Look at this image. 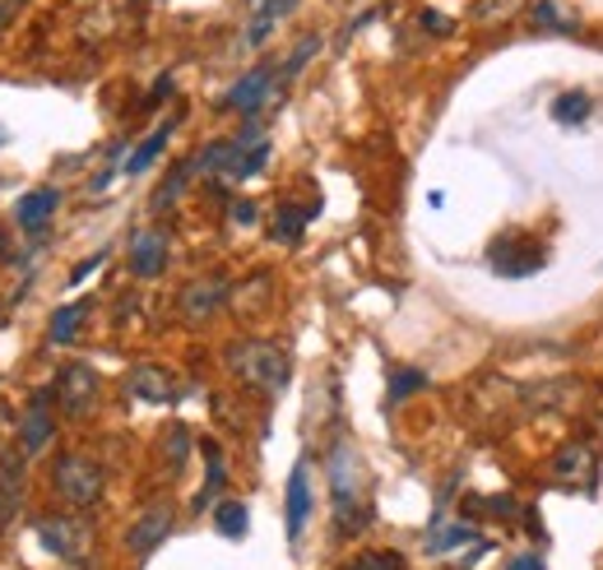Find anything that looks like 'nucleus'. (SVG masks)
Masks as SVG:
<instances>
[{
    "instance_id": "obj_38",
    "label": "nucleus",
    "mask_w": 603,
    "mask_h": 570,
    "mask_svg": "<svg viewBox=\"0 0 603 570\" xmlns=\"http://www.w3.org/2000/svg\"><path fill=\"white\" fill-rule=\"evenodd\" d=\"M506 570H543V557H534V552H525V557H516Z\"/></svg>"
},
{
    "instance_id": "obj_29",
    "label": "nucleus",
    "mask_w": 603,
    "mask_h": 570,
    "mask_svg": "<svg viewBox=\"0 0 603 570\" xmlns=\"http://www.w3.org/2000/svg\"><path fill=\"white\" fill-rule=\"evenodd\" d=\"M186 454H191V431L182 422H172V431H168V469L182 473L186 469Z\"/></svg>"
},
{
    "instance_id": "obj_1",
    "label": "nucleus",
    "mask_w": 603,
    "mask_h": 570,
    "mask_svg": "<svg viewBox=\"0 0 603 570\" xmlns=\"http://www.w3.org/2000/svg\"><path fill=\"white\" fill-rule=\"evenodd\" d=\"M330 501H334V529L340 534H357L367 524V477H363V454L353 441H334L330 445Z\"/></svg>"
},
{
    "instance_id": "obj_35",
    "label": "nucleus",
    "mask_w": 603,
    "mask_h": 570,
    "mask_svg": "<svg viewBox=\"0 0 603 570\" xmlns=\"http://www.w3.org/2000/svg\"><path fill=\"white\" fill-rule=\"evenodd\" d=\"M24 6H29V0H0V33H6V29L14 24V19L24 14Z\"/></svg>"
},
{
    "instance_id": "obj_22",
    "label": "nucleus",
    "mask_w": 603,
    "mask_h": 570,
    "mask_svg": "<svg viewBox=\"0 0 603 570\" xmlns=\"http://www.w3.org/2000/svg\"><path fill=\"white\" fill-rule=\"evenodd\" d=\"M84 311H88V302H65V306L52 315V330H47L52 344H71L75 330H79V321H84Z\"/></svg>"
},
{
    "instance_id": "obj_18",
    "label": "nucleus",
    "mask_w": 603,
    "mask_h": 570,
    "mask_svg": "<svg viewBox=\"0 0 603 570\" xmlns=\"http://www.w3.org/2000/svg\"><path fill=\"white\" fill-rule=\"evenodd\" d=\"M214 529L223 534V538H247V529H251V510H247V501H237V496H228V501H218L214 506Z\"/></svg>"
},
{
    "instance_id": "obj_24",
    "label": "nucleus",
    "mask_w": 603,
    "mask_h": 570,
    "mask_svg": "<svg viewBox=\"0 0 603 570\" xmlns=\"http://www.w3.org/2000/svg\"><path fill=\"white\" fill-rule=\"evenodd\" d=\"M428 385V372L418 367H405V372H390V390H386V404H405L409 395H418Z\"/></svg>"
},
{
    "instance_id": "obj_25",
    "label": "nucleus",
    "mask_w": 603,
    "mask_h": 570,
    "mask_svg": "<svg viewBox=\"0 0 603 570\" xmlns=\"http://www.w3.org/2000/svg\"><path fill=\"white\" fill-rule=\"evenodd\" d=\"M529 0H474V24H502V19L520 14Z\"/></svg>"
},
{
    "instance_id": "obj_5",
    "label": "nucleus",
    "mask_w": 603,
    "mask_h": 570,
    "mask_svg": "<svg viewBox=\"0 0 603 570\" xmlns=\"http://www.w3.org/2000/svg\"><path fill=\"white\" fill-rule=\"evenodd\" d=\"M228 292H233L228 273H200V279H191L176 292V315H182L186 325H205L228 306Z\"/></svg>"
},
{
    "instance_id": "obj_15",
    "label": "nucleus",
    "mask_w": 603,
    "mask_h": 570,
    "mask_svg": "<svg viewBox=\"0 0 603 570\" xmlns=\"http://www.w3.org/2000/svg\"><path fill=\"white\" fill-rule=\"evenodd\" d=\"M56 204H61L56 186H37V191H29L24 200L14 204V223L24 227L29 237H42V233H47V223H52V214H56Z\"/></svg>"
},
{
    "instance_id": "obj_3",
    "label": "nucleus",
    "mask_w": 603,
    "mask_h": 570,
    "mask_svg": "<svg viewBox=\"0 0 603 570\" xmlns=\"http://www.w3.org/2000/svg\"><path fill=\"white\" fill-rule=\"evenodd\" d=\"M52 487H56V496H61L71 510H94L98 501H103L107 477H103V464L94 460V454L71 450V454H61V460H56Z\"/></svg>"
},
{
    "instance_id": "obj_30",
    "label": "nucleus",
    "mask_w": 603,
    "mask_h": 570,
    "mask_svg": "<svg viewBox=\"0 0 603 570\" xmlns=\"http://www.w3.org/2000/svg\"><path fill=\"white\" fill-rule=\"evenodd\" d=\"M534 24H539V29H552V33H571V29H575L571 19L552 6V0H534Z\"/></svg>"
},
{
    "instance_id": "obj_13",
    "label": "nucleus",
    "mask_w": 603,
    "mask_h": 570,
    "mask_svg": "<svg viewBox=\"0 0 603 570\" xmlns=\"http://www.w3.org/2000/svg\"><path fill=\"white\" fill-rule=\"evenodd\" d=\"M594 473H599V460H594V445H562L552 454V483L562 487H594Z\"/></svg>"
},
{
    "instance_id": "obj_31",
    "label": "nucleus",
    "mask_w": 603,
    "mask_h": 570,
    "mask_svg": "<svg viewBox=\"0 0 603 570\" xmlns=\"http://www.w3.org/2000/svg\"><path fill=\"white\" fill-rule=\"evenodd\" d=\"M316 52H321V37H302V42H298V52L288 56V65H279V79H293V75H298L302 65H306L311 56H316Z\"/></svg>"
},
{
    "instance_id": "obj_37",
    "label": "nucleus",
    "mask_w": 603,
    "mask_h": 570,
    "mask_svg": "<svg viewBox=\"0 0 603 570\" xmlns=\"http://www.w3.org/2000/svg\"><path fill=\"white\" fill-rule=\"evenodd\" d=\"M168 94H172V75H163V79H159V84H153V94H149V98H144V107H159V103H163V98H168Z\"/></svg>"
},
{
    "instance_id": "obj_28",
    "label": "nucleus",
    "mask_w": 603,
    "mask_h": 570,
    "mask_svg": "<svg viewBox=\"0 0 603 570\" xmlns=\"http://www.w3.org/2000/svg\"><path fill=\"white\" fill-rule=\"evenodd\" d=\"M270 153H274V149H270V140H260V144H251L247 153H241V163L233 168V176H228V181H251V176H256V172H260L265 163H270Z\"/></svg>"
},
{
    "instance_id": "obj_7",
    "label": "nucleus",
    "mask_w": 603,
    "mask_h": 570,
    "mask_svg": "<svg viewBox=\"0 0 603 570\" xmlns=\"http://www.w3.org/2000/svg\"><path fill=\"white\" fill-rule=\"evenodd\" d=\"M487 265H493L502 279H534L548 265V250L529 237H497L487 250Z\"/></svg>"
},
{
    "instance_id": "obj_12",
    "label": "nucleus",
    "mask_w": 603,
    "mask_h": 570,
    "mask_svg": "<svg viewBox=\"0 0 603 570\" xmlns=\"http://www.w3.org/2000/svg\"><path fill=\"white\" fill-rule=\"evenodd\" d=\"M126 390L144 404H172L182 395V385H176V376L168 367H159V362H140V367L126 372Z\"/></svg>"
},
{
    "instance_id": "obj_4",
    "label": "nucleus",
    "mask_w": 603,
    "mask_h": 570,
    "mask_svg": "<svg viewBox=\"0 0 603 570\" xmlns=\"http://www.w3.org/2000/svg\"><path fill=\"white\" fill-rule=\"evenodd\" d=\"M33 534L56 561H71V566H79L88 557V547H94V529L79 515H42L33 519Z\"/></svg>"
},
{
    "instance_id": "obj_10",
    "label": "nucleus",
    "mask_w": 603,
    "mask_h": 570,
    "mask_svg": "<svg viewBox=\"0 0 603 570\" xmlns=\"http://www.w3.org/2000/svg\"><path fill=\"white\" fill-rule=\"evenodd\" d=\"M52 399H56L52 385H42V390L29 399L24 422H19V441H24V454H42V450H47L52 431H56V422H52Z\"/></svg>"
},
{
    "instance_id": "obj_9",
    "label": "nucleus",
    "mask_w": 603,
    "mask_h": 570,
    "mask_svg": "<svg viewBox=\"0 0 603 570\" xmlns=\"http://www.w3.org/2000/svg\"><path fill=\"white\" fill-rule=\"evenodd\" d=\"M172 529H176V510L168 506V501H159V506H149V510L126 529V547H130L136 557H149L153 547H163V538H168Z\"/></svg>"
},
{
    "instance_id": "obj_20",
    "label": "nucleus",
    "mask_w": 603,
    "mask_h": 570,
    "mask_svg": "<svg viewBox=\"0 0 603 570\" xmlns=\"http://www.w3.org/2000/svg\"><path fill=\"white\" fill-rule=\"evenodd\" d=\"M288 10H298V0H265V6L256 10V19H251V29H247V47H260Z\"/></svg>"
},
{
    "instance_id": "obj_27",
    "label": "nucleus",
    "mask_w": 603,
    "mask_h": 570,
    "mask_svg": "<svg viewBox=\"0 0 603 570\" xmlns=\"http://www.w3.org/2000/svg\"><path fill=\"white\" fill-rule=\"evenodd\" d=\"M344 570H409V561L399 557V552H386V547H376V552H363V557H353Z\"/></svg>"
},
{
    "instance_id": "obj_21",
    "label": "nucleus",
    "mask_w": 603,
    "mask_h": 570,
    "mask_svg": "<svg viewBox=\"0 0 603 570\" xmlns=\"http://www.w3.org/2000/svg\"><path fill=\"white\" fill-rule=\"evenodd\" d=\"M469 542H474V524H445V529L428 534V552H432V557H445V552L469 547Z\"/></svg>"
},
{
    "instance_id": "obj_32",
    "label": "nucleus",
    "mask_w": 603,
    "mask_h": 570,
    "mask_svg": "<svg viewBox=\"0 0 603 570\" xmlns=\"http://www.w3.org/2000/svg\"><path fill=\"white\" fill-rule=\"evenodd\" d=\"M474 515H516V501L510 496H497V501H483V496H474V501H464Z\"/></svg>"
},
{
    "instance_id": "obj_17",
    "label": "nucleus",
    "mask_w": 603,
    "mask_h": 570,
    "mask_svg": "<svg viewBox=\"0 0 603 570\" xmlns=\"http://www.w3.org/2000/svg\"><path fill=\"white\" fill-rule=\"evenodd\" d=\"M172 130H176V126H172V121H163V126H159V130H153V135H149V140H144V144L136 149V153H130V158H126V163H121V172H126V176H140V172H149L153 163H159V153L168 149V140H172Z\"/></svg>"
},
{
    "instance_id": "obj_11",
    "label": "nucleus",
    "mask_w": 603,
    "mask_h": 570,
    "mask_svg": "<svg viewBox=\"0 0 603 570\" xmlns=\"http://www.w3.org/2000/svg\"><path fill=\"white\" fill-rule=\"evenodd\" d=\"M274 79H279V71L270 61L265 65H256V71H247L237 84H233V94L223 98V107H233V111H241V117H256V111L265 107V98L274 94Z\"/></svg>"
},
{
    "instance_id": "obj_19",
    "label": "nucleus",
    "mask_w": 603,
    "mask_h": 570,
    "mask_svg": "<svg viewBox=\"0 0 603 570\" xmlns=\"http://www.w3.org/2000/svg\"><path fill=\"white\" fill-rule=\"evenodd\" d=\"M191 176H200V172H195V158H186V163H176V168L168 172V181H163V186L153 191V214H168L172 204L182 200V191L191 186Z\"/></svg>"
},
{
    "instance_id": "obj_16",
    "label": "nucleus",
    "mask_w": 603,
    "mask_h": 570,
    "mask_svg": "<svg viewBox=\"0 0 603 570\" xmlns=\"http://www.w3.org/2000/svg\"><path fill=\"white\" fill-rule=\"evenodd\" d=\"M200 454H205V487H200V496H195V510H214L218 506V496H223V487H228V469H223V450H218V441H200Z\"/></svg>"
},
{
    "instance_id": "obj_8",
    "label": "nucleus",
    "mask_w": 603,
    "mask_h": 570,
    "mask_svg": "<svg viewBox=\"0 0 603 570\" xmlns=\"http://www.w3.org/2000/svg\"><path fill=\"white\" fill-rule=\"evenodd\" d=\"M311 506H316V496H311V469H306V460H298L293 473H288V496H283V524H288V542L293 547L306 534Z\"/></svg>"
},
{
    "instance_id": "obj_2",
    "label": "nucleus",
    "mask_w": 603,
    "mask_h": 570,
    "mask_svg": "<svg viewBox=\"0 0 603 570\" xmlns=\"http://www.w3.org/2000/svg\"><path fill=\"white\" fill-rule=\"evenodd\" d=\"M228 372L260 395H283L293 362H288L283 344H274V338H237V344H228Z\"/></svg>"
},
{
    "instance_id": "obj_6",
    "label": "nucleus",
    "mask_w": 603,
    "mask_h": 570,
    "mask_svg": "<svg viewBox=\"0 0 603 570\" xmlns=\"http://www.w3.org/2000/svg\"><path fill=\"white\" fill-rule=\"evenodd\" d=\"M52 390H56V404L65 418H84L98 404V372L88 362H65L52 380Z\"/></svg>"
},
{
    "instance_id": "obj_26",
    "label": "nucleus",
    "mask_w": 603,
    "mask_h": 570,
    "mask_svg": "<svg viewBox=\"0 0 603 570\" xmlns=\"http://www.w3.org/2000/svg\"><path fill=\"white\" fill-rule=\"evenodd\" d=\"M311 214H316V209H293V204H283V209L274 214V237L279 241H298V233L306 227Z\"/></svg>"
},
{
    "instance_id": "obj_33",
    "label": "nucleus",
    "mask_w": 603,
    "mask_h": 570,
    "mask_svg": "<svg viewBox=\"0 0 603 570\" xmlns=\"http://www.w3.org/2000/svg\"><path fill=\"white\" fill-rule=\"evenodd\" d=\"M422 29L437 33V37H451V33H455V24H451V19H445L441 10H422Z\"/></svg>"
},
{
    "instance_id": "obj_14",
    "label": "nucleus",
    "mask_w": 603,
    "mask_h": 570,
    "mask_svg": "<svg viewBox=\"0 0 603 570\" xmlns=\"http://www.w3.org/2000/svg\"><path fill=\"white\" fill-rule=\"evenodd\" d=\"M163 265H168V233L140 227V233L130 237V273H136V279H159Z\"/></svg>"
},
{
    "instance_id": "obj_23",
    "label": "nucleus",
    "mask_w": 603,
    "mask_h": 570,
    "mask_svg": "<svg viewBox=\"0 0 603 570\" xmlns=\"http://www.w3.org/2000/svg\"><path fill=\"white\" fill-rule=\"evenodd\" d=\"M585 117H590V94H580V88H571V94L552 98V121H562V126H580Z\"/></svg>"
},
{
    "instance_id": "obj_36",
    "label": "nucleus",
    "mask_w": 603,
    "mask_h": 570,
    "mask_svg": "<svg viewBox=\"0 0 603 570\" xmlns=\"http://www.w3.org/2000/svg\"><path fill=\"white\" fill-rule=\"evenodd\" d=\"M233 223L251 227V223H256V204H251V200H237V204H233Z\"/></svg>"
},
{
    "instance_id": "obj_34",
    "label": "nucleus",
    "mask_w": 603,
    "mask_h": 570,
    "mask_svg": "<svg viewBox=\"0 0 603 570\" xmlns=\"http://www.w3.org/2000/svg\"><path fill=\"white\" fill-rule=\"evenodd\" d=\"M103 260H107V250H98V256H88V260H79V265H75V273H71V288H79V283H84V279H88V273H94V269H98Z\"/></svg>"
}]
</instances>
